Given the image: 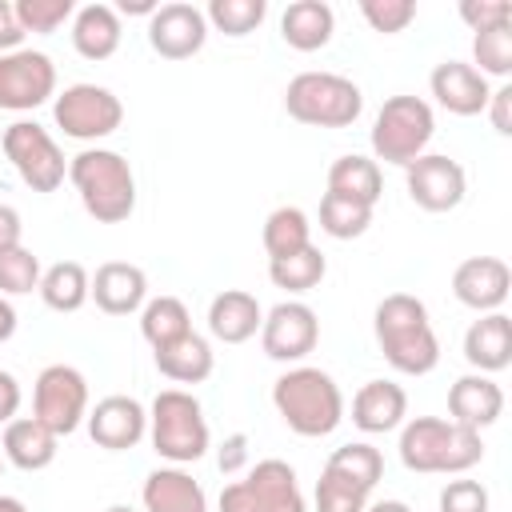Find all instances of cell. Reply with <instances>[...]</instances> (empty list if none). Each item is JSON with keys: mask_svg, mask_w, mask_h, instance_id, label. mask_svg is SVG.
<instances>
[{"mask_svg": "<svg viewBox=\"0 0 512 512\" xmlns=\"http://www.w3.org/2000/svg\"><path fill=\"white\" fill-rule=\"evenodd\" d=\"M376 348L400 376H428L440 364V340L428 320V304L412 292H388L372 312Z\"/></svg>", "mask_w": 512, "mask_h": 512, "instance_id": "cell-1", "label": "cell"}, {"mask_svg": "<svg viewBox=\"0 0 512 512\" xmlns=\"http://www.w3.org/2000/svg\"><path fill=\"white\" fill-rule=\"evenodd\" d=\"M400 464L420 476H464L484 460L480 432L444 420V416H412L400 424Z\"/></svg>", "mask_w": 512, "mask_h": 512, "instance_id": "cell-2", "label": "cell"}, {"mask_svg": "<svg viewBox=\"0 0 512 512\" xmlns=\"http://www.w3.org/2000/svg\"><path fill=\"white\" fill-rule=\"evenodd\" d=\"M272 408L276 416L308 440L332 436L344 420V392L332 380V372L312 368V364H296L284 376H276L272 384Z\"/></svg>", "mask_w": 512, "mask_h": 512, "instance_id": "cell-3", "label": "cell"}, {"mask_svg": "<svg viewBox=\"0 0 512 512\" xmlns=\"http://www.w3.org/2000/svg\"><path fill=\"white\" fill-rule=\"evenodd\" d=\"M68 180L96 224H124L136 212V176L116 148H84L68 160Z\"/></svg>", "mask_w": 512, "mask_h": 512, "instance_id": "cell-4", "label": "cell"}, {"mask_svg": "<svg viewBox=\"0 0 512 512\" xmlns=\"http://www.w3.org/2000/svg\"><path fill=\"white\" fill-rule=\"evenodd\" d=\"M148 440L160 460L176 468L196 464L212 444L200 400L188 388H160L148 404Z\"/></svg>", "mask_w": 512, "mask_h": 512, "instance_id": "cell-5", "label": "cell"}, {"mask_svg": "<svg viewBox=\"0 0 512 512\" xmlns=\"http://www.w3.org/2000/svg\"><path fill=\"white\" fill-rule=\"evenodd\" d=\"M284 112L308 128H352L364 112V92L340 72H300L284 88Z\"/></svg>", "mask_w": 512, "mask_h": 512, "instance_id": "cell-6", "label": "cell"}, {"mask_svg": "<svg viewBox=\"0 0 512 512\" xmlns=\"http://www.w3.org/2000/svg\"><path fill=\"white\" fill-rule=\"evenodd\" d=\"M436 136V112L428 100L420 96H388L372 120V132H368V144H372V160H384V164H396V168H408L416 156L428 152Z\"/></svg>", "mask_w": 512, "mask_h": 512, "instance_id": "cell-7", "label": "cell"}, {"mask_svg": "<svg viewBox=\"0 0 512 512\" xmlns=\"http://www.w3.org/2000/svg\"><path fill=\"white\" fill-rule=\"evenodd\" d=\"M216 512H308V500L300 492L296 468L288 460H260L244 472V480H232L220 488Z\"/></svg>", "mask_w": 512, "mask_h": 512, "instance_id": "cell-8", "label": "cell"}, {"mask_svg": "<svg viewBox=\"0 0 512 512\" xmlns=\"http://www.w3.org/2000/svg\"><path fill=\"white\" fill-rule=\"evenodd\" d=\"M4 160L32 192H56L68 180V156L56 144V136L36 120H16L0 136Z\"/></svg>", "mask_w": 512, "mask_h": 512, "instance_id": "cell-9", "label": "cell"}, {"mask_svg": "<svg viewBox=\"0 0 512 512\" xmlns=\"http://www.w3.org/2000/svg\"><path fill=\"white\" fill-rule=\"evenodd\" d=\"M52 120L64 136L96 144V140H108L124 124V104L104 84H68L52 100Z\"/></svg>", "mask_w": 512, "mask_h": 512, "instance_id": "cell-10", "label": "cell"}, {"mask_svg": "<svg viewBox=\"0 0 512 512\" xmlns=\"http://www.w3.org/2000/svg\"><path fill=\"white\" fill-rule=\"evenodd\" d=\"M88 380L72 364H48L32 384V416L56 436H72L88 416Z\"/></svg>", "mask_w": 512, "mask_h": 512, "instance_id": "cell-11", "label": "cell"}, {"mask_svg": "<svg viewBox=\"0 0 512 512\" xmlns=\"http://www.w3.org/2000/svg\"><path fill=\"white\" fill-rule=\"evenodd\" d=\"M56 100V64L48 52L16 48L0 52V108L4 112H32Z\"/></svg>", "mask_w": 512, "mask_h": 512, "instance_id": "cell-12", "label": "cell"}, {"mask_svg": "<svg viewBox=\"0 0 512 512\" xmlns=\"http://www.w3.org/2000/svg\"><path fill=\"white\" fill-rule=\"evenodd\" d=\"M404 188L408 200L424 212H452L468 196V172L460 160L444 152H424L404 168Z\"/></svg>", "mask_w": 512, "mask_h": 512, "instance_id": "cell-13", "label": "cell"}, {"mask_svg": "<svg viewBox=\"0 0 512 512\" xmlns=\"http://www.w3.org/2000/svg\"><path fill=\"white\" fill-rule=\"evenodd\" d=\"M320 344V316L304 300H280L276 308L264 312L260 324V348L268 360L296 364Z\"/></svg>", "mask_w": 512, "mask_h": 512, "instance_id": "cell-14", "label": "cell"}, {"mask_svg": "<svg viewBox=\"0 0 512 512\" xmlns=\"http://www.w3.org/2000/svg\"><path fill=\"white\" fill-rule=\"evenodd\" d=\"M148 44L156 56L164 60H192L204 44H208V20H204V8L196 4H160L152 16H148Z\"/></svg>", "mask_w": 512, "mask_h": 512, "instance_id": "cell-15", "label": "cell"}, {"mask_svg": "<svg viewBox=\"0 0 512 512\" xmlns=\"http://www.w3.org/2000/svg\"><path fill=\"white\" fill-rule=\"evenodd\" d=\"M92 444L108 448V452H128L148 436V408L136 396H104L88 408L84 416Z\"/></svg>", "mask_w": 512, "mask_h": 512, "instance_id": "cell-16", "label": "cell"}, {"mask_svg": "<svg viewBox=\"0 0 512 512\" xmlns=\"http://www.w3.org/2000/svg\"><path fill=\"white\" fill-rule=\"evenodd\" d=\"M508 288H512V272L500 256H468L452 272V296L480 316L500 312V304L508 300Z\"/></svg>", "mask_w": 512, "mask_h": 512, "instance_id": "cell-17", "label": "cell"}, {"mask_svg": "<svg viewBox=\"0 0 512 512\" xmlns=\"http://www.w3.org/2000/svg\"><path fill=\"white\" fill-rule=\"evenodd\" d=\"M428 88H432L436 104L452 116H480L492 96L488 76H480L468 60H440L428 76Z\"/></svg>", "mask_w": 512, "mask_h": 512, "instance_id": "cell-18", "label": "cell"}, {"mask_svg": "<svg viewBox=\"0 0 512 512\" xmlns=\"http://www.w3.org/2000/svg\"><path fill=\"white\" fill-rule=\"evenodd\" d=\"M88 300H96L100 312L108 316H132L148 304V276L140 264L128 260H108L92 272V292Z\"/></svg>", "mask_w": 512, "mask_h": 512, "instance_id": "cell-19", "label": "cell"}, {"mask_svg": "<svg viewBox=\"0 0 512 512\" xmlns=\"http://www.w3.org/2000/svg\"><path fill=\"white\" fill-rule=\"evenodd\" d=\"M504 416V388L484 372H464L448 388V420L480 432Z\"/></svg>", "mask_w": 512, "mask_h": 512, "instance_id": "cell-20", "label": "cell"}, {"mask_svg": "<svg viewBox=\"0 0 512 512\" xmlns=\"http://www.w3.org/2000/svg\"><path fill=\"white\" fill-rule=\"evenodd\" d=\"M408 420V392L396 380H364L352 396V424L368 436L396 432Z\"/></svg>", "mask_w": 512, "mask_h": 512, "instance_id": "cell-21", "label": "cell"}, {"mask_svg": "<svg viewBox=\"0 0 512 512\" xmlns=\"http://www.w3.org/2000/svg\"><path fill=\"white\" fill-rule=\"evenodd\" d=\"M140 504L144 512H208V496L200 480H192V472L176 464H160L144 476Z\"/></svg>", "mask_w": 512, "mask_h": 512, "instance_id": "cell-22", "label": "cell"}, {"mask_svg": "<svg viewBox=\"0 0 512 512\" xmlns=\"http://www.w3.org/2000/svg\"><path fill=\"white\" fill-rule=\"evenodd\" d=\"M0 452L12 468L20 472H40L56 460L60 452V436L52 428H44L36 416H16L4 424V436H0Z\"/></svg>", "mask_w": 512, "mask_h": 512, "instance_id": "cell-23", "label": "cell"}, {"mask_svg": "<svg viewBox=\"0 0 512 512\" xmlns=\"http://www.w3.org/2000/svg\"><path fill=\"white\" fill-rule=\"evenodd\" d=\"M260 324H264V308L244 288H224L208 304V332L220 344H244L260 332Z\"/></svg>", "mask_w": 512, "mask_h": 512, "instance_id": "cell-24", "label": "cell"}, {"mask_svg": "<svg viewBox=\"0 0 512 512\" xmlns=\"http://www.w3.org/2000/svg\"><path fill=\"white\" fill-rule=\"evenodd\" d=\"M464 360L472 372H504L512 364V320L504 312H484L464 332Z\"/></svg>", "mask_w": 512, "mask_h": 512, "instance_id": "cell-25", "label": "cell"}, {"mask_svg": "<svg viewBox=\"0 0 512 512\" xmlns=\"http://www.w3.org/2000/svg\"><path fill=\"white\" fill-rule=\"evenodd\" d=\"M120 40H124V24H120V16H116L112 4H100L96 0V4L76 8V16H72V48L84 60L100 64V60L116 56Z\"/></svg>", "mask_w": 512, "mask_h": 512, "instance_id": "cell-26", "label": "cell"}, {"mask_svg": "<svg viewBox=\"0 0 512 512\" xmlns=\"http://www.w3.org/2000/svg\"><path fill=\"white\" fill-rule=\"evenodd\" d=\"M152 360H156V372L172 384H204L216 368V352L200 332H188V336L156 348Z\"/></svg>", "mask_w": 512, "mask_h": 512, "instance_id": "cell-27", "label": "cell"}, {"mask_svg": "<svg viewBox=\"0 0 512 512\" xmlns=\"http://www.w3.org/2000/svg\"><path fill=\"white\" fill-rule=\"evenodd\" d=\"M336 32V12L324 0H296L280 12V40L296 52H316L332 40Z\"/></svg>", "mask_w": 512, "mask_h": 512, "instance_id": "cell-28", "label": "cell"}, {"mask_svg": "<svg viewBox=\"0 0 512 512\" xmlns=\"http://www.w3.org/2000/svg\"><path fill=\"white\" fill-rule=\"evenodd\" d=\"M328 192L376 208V200L384 192V172H380V164L372 156H360V152L336 156L332 168H328Z\"/></svg>", "mask_w": 512, "mask_h": 512, "instance_id": "cell-29", "label": "cell"}, {"mask_svg": "<svg viewBox=\"0 0 512 512\" xmlns=\"http://www.w3.org/2000/svg\"><path fill=\"white\" fill-rule=\"evenodd\" d=\"M40 300L44 308L52 312H80L88 304V292H92V276L80 260H56L52 268L40 272Z\"/></svg>", "mask_w": 512, "mask_h": 512, "instance_id": "cell-30", "label": "cell"}, {"mask_svg": "<svg viewBox=\"0 0 512 512\" xmlns=\"http://www.w3.org/2000/svg\"><path fill=\"white\" fill-rule=\"evenodd\" d=\"M188 332H192V312L180 296H148V304L140 308V336L148 340L152 352Z\"/></svg>", "mask_w": 512, "mask_h": 512, "instance_id": "cell-31", "label": "cell"}, {"mask_svg": "<svg viewBox=\"0 0 512 512\" xmlns=\"http://www.w3.org/2000/svg\"><path fill=\"white\" fill-rule=\"evenodd\" d=\"M260 240H264L268 260H284V256H292V252H300V248L312 244V220H308L304 208H296V204H280V208L268 212Z\"/></svg>", "mask_w": 512, "mask_h": 512, "instance_id": "cell-32", "label": "cell"}, {"mask_svg": "<svg viewBox=\"0 0 512 512\" xmlns=\"http://www.w3.org/2000/svg\"><path fill=\"white\" fill-rule=\"evenodd\" d=\"M324 272H328V260H324V252L316 244H308V248H300V252H292L284 260H268V280L276 288H284L288 296L312 292L324 280Z\"/></svg>", "mask_w": 512, "mask_h": 512, "instance_id": "cell-33", "label": "cell"}, {"mask_svg": "<svg viewBox=\"0 0 512 512\" xmlns=\"http://www.w3.org/2000/svg\"><path fill=\"white\" fill-rule=\"evenodd\" d=\"M372 228V208L368 204H356L348 196H336V192H324L320 196V232L332 236V240H356Z\"/></svg>", "mask_w": 512, "mask_h": 512, "instance_id": "cell-34", "label": "cell"}, {"mask_svg": "<svg viewBox=\"0 0 512 512\" xmlns=\"http://www.w3.org/2000/svg\"><path fill=\"white\" fill-rule=\"evenodd\" d=\"M268 16V0H212L204 8V20H208V32H224L232 40L256 32Z\"/></svg>", "mask_w": 512, "mask_h": 512, "instance_id": "cell-35", "label": "cell"}, {"mask_svg": "<svg viewBox=\"0 0 512 512\" xmlns=\"http://www.w3.org/2000/svg\"><path fill=\"white\" fill-rule=\"evenodd\" d=\"M368 488L348 480L344 472L336 468H320V480H316V492H312V512H364L368 508Z\"/></svg>", "mask_w": 512, "mask_h": 512, "instance_id": "cell-36", "label": "cell"}, {"mask_svg": "<svg viewBox=\"0 0 512 512\" xmlns=\"http://www.w3.org/2000/svg\"><path fill=\"white\" fill-rule=\"evenodd\" d=\"M324 464L336 468V472H344L348 480L364 484L368 492H372V488L380 484V476H384V456H380V448H372L368 440H352V444L332 448V456H328Z\"/></svg>", "mask_w": 512, "mask_h": 512, "instance_id": "cell-37", "label": "cell"}, {"mask_svg": "<svg viewBox=\"0 0 512 512\" xmlns=\"http://www.w3.org/2000/svg\"><path fill=\"white\" fill-rule=\"evenodd\" d=\"M472 68L496 80L512 72V24H496L472 36Z\"/></svg>", "mask_w": 512, "mask_h": 512, "instance_id": "cell-38", "label": "cell"}, {"mask_svg": "<svg viewBox=\"0 0 512 512\" xmlns=\"http://www.w3.org/2000/svg\"><path fill=\"white\" fill-rule=\"evenodd\" d=\"M40 256L24 244L0 248V296H28L40 288Z\"/></svg>", "mask_w": 512, "mask_h": 512, "instance_id": "cell-39", "label": "cell"}, {"mask_svg": "<svg viewBox=\"0 0 512 512\" xmlns=\"http://www.w3.org/2000/svg\"><path fill=\"white\" fill-rule=\"evenodd\" d=\"M72 16H76V4L72 0H16V20H20L24 36L28 32L52 36L64 24H72Z\"/></svg>", "mask_w": 512, "mask_h": 512, "instance_id": "cell-40", "label": "cell"}, {"mask_svg": "<svg viewBox=\"0 0 512 512\" xmlns=\"http://www.w3.org/2000/svg\"><path fill=\"white\" fill-rule=\"evenodd\" d=\"M360 16L372 32L396 36L416 20V0H360Z\"/></svg>", "mask_w": 512, "mask_h": 512, "instance_id": "cell-41", "label": "cell"}, {"mask_svg": "<svg viewBox=\"0 0 512 512\" xmlns=\"http://www.w3.org/2000/svg\"><path fill=\"white\" fill-rule=\"evenodd\" d=\"M436 508H440V512H488V508H492V496H488V488H484L480 480L456 476V480H448V484L440 488Z\"/></svg>", "mask_w": 512, "mask_h": 512, "instance_id": "cell-42", "label": "cell"}, {"mask_svg": "<svg viewBox=\"0 0 512 512\" xmlns=\"http://www.w3.org/2000/svg\"><path fill=\"white\" fill-rule=\"evenodd\" d=\"M460 20L472 32L496 28V24H512V4L508 0H460Z\"/></svg>", "mask_w": 512, "mask_h": 512, "instance_id": "cell-43", "label": "cell"}, {"mask_svg": "<svg viewBox=\"0 0 512 512\" xmlns=\"http://www.w3.org/2000/svg\"><path fill=\"white\" fill-rule=\"evenodd\" d=\"M216 464H220L224 476L244 472V468H248V432H232V436H224V444H220V452H216Z\"/></svg>", "mask_w": 512, "mask_h": 512, "instance_id": "cell-44", "label": "cell"}, {"mask_svg": "<svg viewBox=\"0 0 512 512\" xmlns=\"http://www.w3.org/2000/svg\"><path fill=\"white\" fill-rule=\"evenodd\" d=\"M484 112H488V120H492V128H496L500 136H512V84L492 88Z\"/></svg>", "mask_w": 512, "mask_h": 512, "instance_id": "cell-45", "label": "cell"}, {"mask_svg": "<svg viewBox=\"0 0 512 512\" xmlns=\"http://www.w3.org/2000/svg\"><path fill=\"white\" fill-rule=\"evenodd\" d=\"M20 400H24V392H20V380H16L8 368H0V424L16 420V412H20Z\"/></svg>", "mask_w": 512, "mask_h": 512, "instance_id": "cell-46", "label": "cell"}, {"mask_svg": "<svg viewBox=\"0 0 512 512\" xmlns=\"http://www.w3.org/2000/svg\"><path fill=\"white\" fill-rule=\"evenodd\" d=\"M20 40H24V28L16 20V4L0 0V52H16Z\"/></svg>", "mask_w": 512, "mask_h": 512, "instance_id": "cell-47", "label": "cell"}, {"mask_svg": "<svg viewBox=\"0 0 512 512\" xmlns=\"http://www.w3.org/2000/svg\"><path fill=\"white\" fill-rule=\"evenodd\" d=\"M24 236V224H20V212L12 204H0V248H12L20 244Z\"/></svg>", "mask_w": 512, "mask_h": 512, "instance_id": "cell-48", "label": "cell"}, {"mask_svg": "<svg viewBox=\"0 0 512 512\" xmlns=\"http://www.w3.org/2000/svg\"><path fill=\"white\" fill-rule=\"evenodd\" d=\"M16 308H12V300L8 296H0V344H8L12 336H16Z\"/></svg>", "mask_w": 512, "mask_h": 512, "instance_id": "cell-49", "label": "cell"}, {"mask_svg": "<svg viewBox=\"0 0 512 512\" xmlns=\"http://www.w3.org/2000/svg\"><path fill=\"white\" fill-rule=\"evenodd\" d=\"M116 8V16H152L160 4L156 0H120V4H112Z\"/></svg>", "mask_w": 512, "mask_h": 512, "instance_id": "cell-50", "label": "cell"}, {"mask_svg": "<svg viewBox=\"0 0 512 512\" xmlns=\"http://www.w3.org/2000/svg\"><path fill=\"white\" fill-rule=\"evenodd\" d=\"M364 512H412L404 500H376V504H368Z\"/></svg>", "mask_w": 512, "mask_h": 512, "instance_id": "cell-51", "label": "cell"}, {"mask_svg": "<svg viewBox=\"0 0 512 512\" xmlns=\"http://www.w3.org/2000/svg\"><path fill=\"white\" fill-rule=\"evenodd\" d=\"M0 512H28V508H24V500H16V496H0Z\"/></svg>", "mask_w": 512, "mask_h": 512, "instance_id": "cell-52", "label": "cell"}, {"mask_svg": "<svg viewBox=\"0 0 512 512\" xmlns=\"http://www.w3.org/2000/svg\"><path fill=\"white\" fill-rule=\"evenodd\" d=\"M104 512H136V508H132V504H108Z\"/></svg>", "mask_w": 512, "mask_h": 512, "instance_id": "cell-53", "label": "cell"}, {"mask_svg": "<svg viewBox=\"0 0 512 512\" xmlns=\"http://www.w3.org/2000/svg\"><path fill=\"white\" fill-rule=\"evenodd\" d=\"M0 468H4V456H0Z\"/></svg>", "mask_w": 512, "mask_h": 512, "instance_id": "cell-54", "label": "cell"}]
</instances>
